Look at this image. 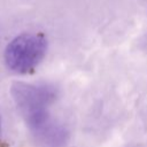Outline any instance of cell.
<instances>
[{"label": "cell", "mask_w": 147, "mask_h": 147, "mask_svg": "<svg viewBox=\"0 0 147 147\" xmlns=\"http://www.w3.org/2000/svg\"><path fill=\"white\" fill-rule=\"evenodd\" d=\"M13 96L31 130L49 142H55L59 132L52 125L46 109L52 98L51 91L46 87L20 83L13 86Z\"/></svg>", "instance_id": "obj_1"}, {"label": "cell", "mask_w": 147, "mask_h": 147, "mask_svg": "<svg viewBox=\"0 0 147 147\" xmlns=\"http://www.w3.org/2000/svg\"><path fill=\"white\" fill-rule=\"evenodd\" d=\"M47 40L42 33H22L15 37L5 48V62L16 74L31 72L44 59Z\"/></svg>", "instance_id": "obj_2"}, {"label": "cell", "mask_w": 147, "mask_h": 147, "mask_svg": "<svg viewBox=\"0 0 147 147\" xmlns=\"http://www.w3.org/2000/svg\"><path fill=\"white\" fill-rule=\"evenodd\" d=\"M0 134H1V118H0Z\"/></svg>", "instance_id": "obj_3"}]
</instances>
